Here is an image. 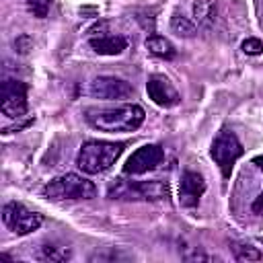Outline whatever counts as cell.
Masks as SVG:
<instances>
[{"instance_id":"cell-1","label":"cell","mask_w":263,"mask_h":263,"mask_svg":"<svg viewBox=\"0 0 263 263\" xmlns=\"http://www.w3.org/2000/svg\"><path fill=\"white\" fill-rule=\"evenodd\" d=\"M84 119L99 132H134L144 121V109L140 105H119L109 109H86Z\"/></svg>"},{"instance_id":"cell-2","label":"cell","mask_w":263,"mask_h":263,"mask_svg":"<svg viewBox=\"0 0 263 263\" xmlns=\"http://www.w3.org/2000/svg\"><path fill=\"white\" fill-rule=\"evenodd\" d=\"M125 144L123 142H105V140H88L82 144L76 164L86 175H99L115 164L121 156Z\"/></svg>"},{"instance_id":"cell-3","label":"cell","mask_w":263,"mask_h":263,"mask_svg":"<svg viewBox=\"0 0 263 263\" xmlns=\"http://www.w3.org/2000/svg\"><path fill=\"white\" fill-rule=\"evenodd\" d=\"M95 193L97 187L92 185V181L74 173L55 177L43 187V195L51 199H90L95 197Z\"/></svg>"},{"instance_id":"cell-4","label":"cell","mask_w":263,"mask_h":263,"mask_svg":"<svg viewBox=\"0 0 263 263\" xmlns=\"http://www.w3.org/2000/svg\"><path fill=\"white\" fill-rule=\"evenodd\" d=\"M168 195V185L164 181H123L117 179L109 187L111 199H162Z\"/></svg>"},{"instance_id":"cell-5","label":"cell","mask_w":263,"mask_h":263,"mask_svg":"<svg viewBox=\"0 0 263 263\" xmlns=\"http://www.w3.org/2000/svg\"><path fill=\"white\" fill-rule=\"evenodd\" d=\"M210 154H212L214 162L220 166L222 175H224V177H230L234 162L242 156V144H240V140L236 138L234 132H230V129H220L218 136H216L214 142H212Z\"/></svg>"},{"instance_id":"cell-6","label":"cell","mask_w":263,"mask_h":263,"mask_svg":"<svg viewBox=\"0 0 263 263\" xmlns=\"http://www.w3.org/2000/svg\"><path fill=\"white\" fill-rule=\"evenodd\" d=\"M2 220H4V226L8 230H12L14 234H18V236L35 232L41 226V222H43L41 214L25 208L18 201H8L2 208Z\"/></svg>"},{"instance_id":"cell-7","label":"cell","mask_w":263,"mask_h":263,"mask_svg":"<svg viewBox=\"0 0 263 263\" xmlns=\"http://www.w3.org/2000/svg\"><path fill=\"white\" fill-rule=\"evenodd\" d=\"M0 109L10 119H21L27 113V84L21 80H4L0 92Z\"/></svg>"},{"instance_id":"cell-8","label":"cell","mask_w":263,"mask_h":263,"mask_svg":"<svg viewBox=\"0 0 263 263\" xmlns=\"http://www.w3.org/2000/svg\"><path fill=\"white\" fill-rule=\"evenodd\" d=\"M88 95L103 101H123L134 97V86L115 76H97L88 84Z\"/></svg>"},{"instance_id":"cell-9","label":"cell","mask_w":263,"mask_h":263,"mask_svg":"<svg viewBox=\"0 0 263 263\" xmlns=\"http://www.w3.org/2000/svg\"><path fill=\"white\" fill-rule=\"evenodd\" d=\"M162 160H164V150L160 146L144 144L132 152V156L123 164V173L125 175H144L148 171H154Z\"/></svg>"},{"instance_id":"cell-10","label":"cell","mask_w":263,"mask_h":263,"mask_svg":"<svg viewBox=\"0 0 263 263\" xmlns=\"http://www.w3.org/2000/svg\"><path fill=\"white\" fill-rule=\"evenodd\" d=\"M146 92L158 107H175L181 103V95L173 86V82L162 74H152L146 82Z\"/></svg>"},{"instance_id":"cell-11","label":"cell","mask_w":263,"mask_h":263,"mask_svg":"<svg viewBox=\"0 0 263 263\" xmlns=\"http://www.w3.org/2000/svg\"><path fill=\"white\" fill-rule=\"evenodd\" d=\"M205 191V181L195 171H185L179 181V203L183 208H195Z\"/></svg>"},{"instance_id":"cell-12","label":"cell","mask_w":263,"mask_h":263,"mask_svg":"<svg viewBox=\"0 0 263 263\" xmlns=\"http://www.w3.org/2000/svg\"><path fill=\"white\" fill-rule=\"evenodd\" d=\"M88 43L90 47L101 53V55H119L125 47H127V39L121 35H111L107 31L97 33V31H88Z\"/></svg>"},{"instance_id":"cell-13","label":"cell","mask_w":263,"mask_h":263,"mask_svg":"<svg viewBox=\"0 0 263 263\" xmlns=\"http://www.w3.org/2000/svg\"><path fill=\"white\" fill-rule=\"evenodd\" d=\"M146 49H148L152 55L162 58V60H173L175 53H177L175 47H173V43H171L168 39L160 37V35H150V37L146 39Z\"/></svg>"},{"instance_id":"cell-14","label":"cell","mask_w":263,"mask_h":263,"mask_svg":"<svg viewBox=\"0 0 263 263\" xmlns=\"http://www.w3.org/2000/svg\"><path fill=\"white\" fill-rule=\"evenodd\" d=\"M193 14L199 25L208 27L216 16V0H197L193 4Z\"/></svg>"},{"instance_id":"cell-15","label":"cell","mask_w":263,"mask_h":263,"mask_svg":"<svg viewBox=\"0 0 263 263\" xmlns=\"http://www.w3.org/2000/svg\"><path fill=\"white\" fill-rule=\"evenodd\" d=\"M39 261H68L70 251L66 247H55V245H41L37 251Z\"/></svg>"},{"instance_id":"cell-16","label":"cell","mask_w":263,"mask_h":263,"mask_svg":"<svg viewBox=\"0 0 263 263\" xmlns=\"http://www.w3.org/2000/svg\"><path fill=\"white\" fill-rule=\"evenodd\" d=\"M232 253H234L236 261H259L261 259L259 249H255L251 245H242V242H234L232 245Z\"/></svg>"},{"instance_id":"cell-17","label":"cell","mask_w":263,"mask_h":263,"mask_svg":"<svg viewBox=\"0 0 263 263\" xmlns=\"http://www.w3.org/2000/svg\"><path fill=\"white\" fill-rule=\"evenodd\" d=\"M171 27H173V31H175L177 35H183V37H191V35L195 33V25H193L187 16H183V14H173Z\"/></svg>"},{"instance_id":"cell-18","label":"cell","mask_w":263,"mask_h":263,"mask_svg":"<svg viewBox=\"0 0 263 263\" xmlns=\"http://www.w3.org/2000/svg\"><path fill=\"white\" fill-rule=\"evenodd\" d=\"M25 2H27L29 10H31L35 16H39V18H43V16L47 14L49 6H51V0H25Z\"/></svg>"},{"instance_id":"cell-19","label":"cell","mask_w":263,"mask_h":263,"mask_svg":"<svg viewBox=\"0 0 263 263\" xmlns=\"http://www.w3.org/2000/svg\"><path fill=\"white\" fill-rule=\"evenodd\" d=\"M242 51L247 55H259V53H263V41L257 37H247L242 41Z\"/></svg>"},{"instance_id":"cell-20","label":"cell","mask_w":263,"mask_h":263,"mask_svg":"<svg viewBox=\"0 0 263 263\" xmlns=\"http://www.w3.org/2000/svg\"><path fill=\"white\" fill-rule=\"evenodd\" d=\"M253 164H257L261 171H263V156H257V158H253ZM253 214H257V216H263V191L257 195V199L253 201Z\"/></svg>"},{"instance_id":"cell-21","label":"cell","mask_w":263,"mask_h":263,"mask_svg":"<svg viewBox=\"0 0 263 263\" xmlns=\"http://www.w3.org/2000/svg\"><path fill=\"white\" fill-rule=\"evenodd\" d=\"M14 47H16V51H18V53H27V51L33 47V41H31V37L21 35V37L14 41Z\"/></svg>"},{"instance_id":"cell-22","label":"cell","mask_w":263,"mask_h":263,"mask_svg":"<svg viewBox=\"0 0 263 263\" xmlns=\"http://www.w3.org/2000/svg\"><path fill=\"white\" fill-rule=\"evenodd\" d=\"M261 4H263V0H261Z\"/></svg>"}]
</instances>
